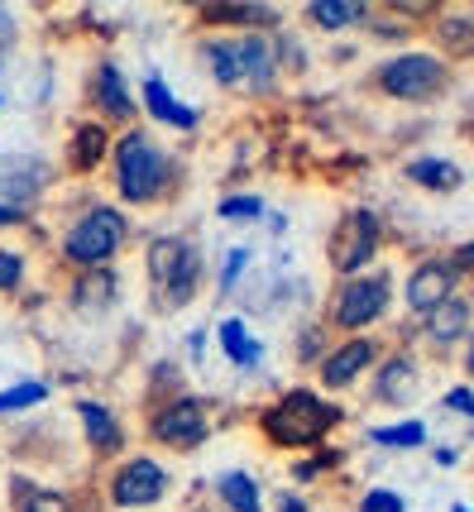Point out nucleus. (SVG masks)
Masks as SVG:
<instances>
[{"label": "nucleus", "instance_id": "33", "mask_svg": "<svg viewBox=\"0 0 474 512\" xmlns=\"http://www.w3.org/2000/svg\"><path fill=\"white\" fill-rule=\"evenodd\" d=\"M20 221H24V211H20V206L0 201V225H20Z\"/></svg>", "mask_w": 474, "mask_h": 512}, {"label": "nucleus", "instance_id": "30", "mask_svg": "<svg viewBox=\"0 0 474 512\" xmlns=\"http://www.w3.org/2000/svg\"><path fill=\"white\" fill-rule=\"evenodd\" d=\"M259 211H264L259 197H226L221 201V216H226V221H235V216H259Z\"/></svg>", "mask_w": 474, "mask_h": 512}, {"label": "nucleus", "instance_id": "27", "mask_svg": "<svg viewBox=\"0 0 474 512\" xmlns=\"http://www.w3.org/2000/svg\"><path fill=\"white\" fill-rule=\"evenodd\" d=\"M44 398H48L44 383H15V388L0 393V412H24V407H39Z\"/></svg>", "mask_w": 474, "mask_h": 512}, {"label": "nucleus", "instance_id": "32", "mask_svg": "<svg viewBox=\"0 0 474 512\" xmlns=\"http://www.w3.org/2000/svg\"><path fill=\"white\" fill-rule=\"evenodd\" d=\"M245 259H249V249H235L226 259V268H221V288H230L235 278H240V268H245Z\"/></svg>", "mask_w": 474, "mask_h": 512}, {"label": "nucleus", "instance_id": "36", "mask_svg": "<svg viewBox=\"0 0 474 512\" xmlns=\"http://www.w3.org/2000/svg\"><path fill=\"white\" fill-rule=\"evenodd\" d=\"M470 374H474V345H470Z\"/></svg>", "mask_w": 474, "mask_h": 512}, {"label": "nucleus", "instance_id": "26", "mask_svg": "<svg viewBox=\"0 0 474 512\" xmlns=\"http://www.w3.org/2000/svg\"><path fill=\"white\" fill-rule=\"evenodd\" d=\"M20 512H72V503L63 493L39 489V484H24L20 489Z\"/></svg>", "mask_w": 474, "mask_h": 512}, {"label": "nucleus", "instance_id": "3", "mask_svg": "<svg viewBox=\"0 0 474 512\" xmlns=\"http://www.w3.org/2000/svg\"><path fill=\"white\" fill-rule=\"evenodd\" d=\"M149 278H154L158 297L168 302V307H182V302H192V292H197V278H202V259H197V249L178 240V235H158L149 240Z\"/></svg>", "mask_w": 474, "mask_h": 512}, {"label": "nucleus", "instance_id": "4", "mask_svg": "<svg viewBox=\"0 0 474 512\" xmlns=\"http://www.w3.org/2000/svg\"><path fill=\"white\" fill-rule=\"evenodd\" d=\"M120 245H125V216L120 211H111V206H96V211H87L82 221L72 225L68 235H63V254H68V264L77 268H106L120 254Z\"/></svg>", "mask_w": 474, "mask_h": 512}, {"label": "nucleus", "instance_id": "13", "mask_svg": "<svg viewBox=\"0 0 474 512\" xmlns=\"http://www.w3.org/2000/svg\"><path fill=\"white\" fill-rule=\"evenodd\" d=\"M115 302V273L111 268H91L72 283V307L77 312H106Z\"/></svg>", "mask_w": 474, "mask_h": 512}, {"label": "nucleus", "instance_id": "35", "mask_svg": "<svg viewBox=\"0 0 474 512\" xmlns=\"http://www.w3.org/2000/svg\"><path fill=\"white\" fill-rule=\"evenodd\" d=\"M455 264H465V268H474V245H460V249H455Z\"/></svg>", "mask_w": 474, "mask_h": 512}, {"label": "nucleus", "instance_id": "23", "mask_svg": "<svg viewBox=\"0 0 474 512\" xmlns=\"http://www.w3.org/2000/svg\"><path fill=\"white\" fill-rule=\"evenodd\" d=\"M221 350H226V355L235 359L240 369L259 364V355H264V350H259V340H249L240 321H221Z\"/></svg>", "mask_w": 474, "mask_h": 512}, {"label": "nucleus", "instance_id": "5", "mask_svg": "<svg viewBox=\"0 0 474 512\" xmlns=\"http://www.w3.org/2000/svg\"><path fill=\"white\" fill-rule=\"evenodd\" d=\"M379 87L398 101H431L446 87V63L431 58V53H403V58L379 67Z\"/></svg>", "mask_w": 474, "mask_h": 512}, {"label": "nucleus", "instance_id": "34", "mask_svg": "<svg viewBox=\"0 0 474 512\" xmlns=\"http://www.w3.org/2000/svg\"><path fill=\"white\" fill-rule=\"evenodd\" d=\"M278 512H307V503H302V498H293V493H283V503H278Z\"/></svg>", "mask_w": 474, "mask_h": 512}, {"label": "nucleus", "instance_id": "7", "mask_svg": "<svg viewBox=\"0 0 474 512\" xmlns=\"http://www.w3.org/2000/svg\"><path fill=\"white\" fill-rule=\"evenodd\" d=\"M384 307H388V278H350L345 288H340V297H336V326L340 331H364L369 321H379L384 316Z\"/></svg>", "mask_w": 474, "mask_h": 512}, {"label": "nucleus", "instance_id": "37", "mask_svg": "<svg viewBox=\"0 0 474 512\" xmlns=\"http://www.w3.org/2000/svg\"><path fill=\"white\" fill-rule=\"evenodd\" d=\"M451 512H470V508H460V503H455V508H451Z\"/></svg>", "mask_w": 474, "mask_h": 512}, {"label": "nucleus", "instance_id": "16", "mask_svg": "<svg viewBox=\"0 0 474 512\" xmlns=\"http://www.w3.org/2000/svg\"><path fill=\"white\" fill-rule=\"evenodd\" d=\"M403 173H407V182H417L427 192H455L460 187V168L446 163V158H412Z\"/></svg>", "mask_w": 474, "mask_h": 512}, {"label": "nucleus", "instance_id": "28", "mask_svg": "<svg viewBox=\"0 0 474 512\" xmlns=\"http://www.w3.org/2000/svg\"><path fill=\"white\" fill-rule=\"evenodd\" d=\"M24 278V254L15 249H0V292H15Z\"/></svg>", "mask_w": 474, "mask_h": 512}, {"label": "nucleus", "instance_id": "19", "mask_svg": "<svg viewBox=\"0 0 474 512\" xmlns=\"http://www.w3.org/2000/svg\"><path fill=\"white\" fill-rule=\"evenodd\" d=\"M202 58L211 63V77L221 87H240V48H235V39H206Z\"/></svg>", "mask_w": 474, "mask_h": 512}, {"label": "nucleus", "instance_id": "15", "mask_svg": "<svg viewBox=\"0 0 474 512\" xmlns=\"http://www.w3.org/2000/svg\"><path fill=\"white\" fill-rule=\"evenodd\" d=\"M144 106H149V115H154V120H163V125H178V130H192V125H197V111L178 106V101H173V91L163 87L158 77H149V82H144Z\"/></svg>", "mask_w": 474, "mask_h": 512}, {"label": "nucleus", "instance_id": "24", "mask_svg": "<svg viewBox=\"0 0 474 512\" xmlns=\"http://www.w3.org/2000/svg\"><path fill=\"white\" fill-rule=\"evenodd\" d=\"M369 10L364 5H326V0H316V5H307V20L321 24V29H345V24H360Z\"/></svg>", "mask_w": 474, "mask_h": 512}, {"label": "nucleus", "instance_id": "9", "mask_svg": "<svg viewBox=\"0 0 474 512\" xmlns=\"http://www.w3.org/2000/svg\"><path fill=\"white\" fill-rule=\"evenodd\" d=\"M154 441H163V446H173V450H192V446H202L206 441V412H202V402H192V398H178V402H168L163 412H154Z\"/></svg>", "mask_w": 474, "mask_h": 512}, {"label": "nucleus", "instance_id": "11", "mask_svg": "<svg viewBox=\"0 0 474 512\" xmlns=\"http://www.w3.org/2000/svg\"><path fill=\"white\" fill-rule=\"evenodd\" d=\"M374 359H379V345H374V340H364V335L360 340H345L340 350H331V355L321 359V383H326V388H350Z\"/></svg>", "mask_w": 474, "mask_h": 512}, {"label": "nucleus", "instance_id": "29", "mask_svg": "<svg viewBox=\"0 0 474 512\" xmlns=\"http://www.w3.org/2000/svg\"><path fill=\"white\" fill-rule=\"evenodd\" d=\"M360 512H403V498L393 489H369L364 493V503H360Z\"/></svg>", "mask_w": 474, "mask_h": 512}, {"label": "nucleus", "instance_id": "25", "mask_svg": "<svg viewBox=\"0 0 474 512\" xmlns=\"http://www.w3.org/2000/svg\"><path fill=\"white\" fill-rule=\"evenodd\" d=\"M369 441H379V446H422V441H427V426L422 422L374 426V431H369Z\"/></svg>", "mask_w": 474, "mask_h": 512}, {"label": "nucleus", "instance_id": "12", "mask_svg": "<svg viewBox=\"0 0 474 512\" xmlns=\"http://www.w3.org/2000/svg\"><path fill=\"white\" fill-rule=\"evenodd\" d=\"M240 48V87H254V91H269L273 82V58H269V44L259 39V34H245V39H235Z\"/></svg>", "mask_w": 474, "mask_h": 512}, {"label": "nucleus", "instance_id": "20", "mask_svg": "<svg viewBox=\"0 0 474 512\" xmlns=\"http://www.w3.org/2000/svg\"><path fill=\"white\" fill-rule=\"evenodd\" d=\"M412 369H417V364H412L407 355H393L384 369H379V379H374V398L379 402H403L407 388H412Z\"/></svg>", "mask_w": 474, "mask_h": 512}, {"label": "nucleus", "instance_id": "22", "mask_svg": "<svg viewBox=\"0 0 474 512\" xmlns=\"http://www.w3.org/2000/svg\"><path fill=\"white\" fill-rule=\"evenodd\" d=\"M101 154H106V130L101 125H77V134H72V168L91 173L101 163Z\"/></svg>", "mask_w": 474, "mask_h": 512}, {"label": "nucleus", "instance_id": "6", "mask_svg": "<svg viewBox=\"0 0 474 512\" xmlns=\"http://www.w3.org/2000/svg\"><path fill=\"white\" fill-rule=\"evenodd\" d=\"M374 249H379V216H374V211H350V216L336 225L326 254H331V268H336V273L355 278V273L374 259Z\"/></svg>", "mask_w": 474, "mask_h": 512}, {"label": "nucleus", "instance_id": "31", "mask_svg": "<svg viewBox=\"0 0 474 512\" xmlns=\"http://www.w3.org/2000/svg\"><path fill=\"white\" fill-rule=\"evenodd\" d=\"M446 407H455L460 417H474V393L470 388H451V393H446Z\"/></svg>", "mask_w": 474, "mask_h": 512}, {"label": "nucleus", "instance_id": "17", "mask_svg": "<svg viewBox=\"0 0 474 512\" xmlns=\"http://www.w3.org/2000/svg\"><path fill=\"white\" fill-rule=\"evenodd\" d=\"M465 326H470V307H465L460 297H446L436 312H427V335L436 340V345H451V340H460V335H465Z\"/></svg>", "mask_w": 474, "mask_h": 512}, {"label": "nucleus", "instance_id": "18", "mask_svg": "<svg viewBox=\"0 0 474 512\" xmlns=\"http://www.w3.org/2000/svg\"><path fill=\"white\" fill-rule=\"evenodd\" d=\"M216 493H221V503H226L230 512H259L264 508V493H259V484L249 479V474H221V484H216Z\"/></svg>", "mask_w": 474, "mask_h": 512}, {"label": "nucleus", "instance_id": "14", "mask_svg": "<svg viewBox=\"0 0 474 512\" xmlns=\"http://www.w3.org/2000/svg\"><path fill=\"white\" fill-rule=\"evenodd\" d=\"M77 417H82V426H87V441L96 450H120V426H115V412L106 407V402L82 398V402H77Z\"/></svg>", "mask_w": 474, "mask_h": 512}, {"label": "nucleus", "instance_id": "1", "mask_svg": "<svg viewBox=\"0 0 474 512\" xmlns=\"http://www.w3.org/2000/svg\"><path fill=\"white\" fill-rule=\"evenodd\" d=\"M336 422H340V407L321 402L307 388H293V393H283L264 412V436H269L273 446L297 450V446H316Z\"/></svg>", "mask_w": 474, "mask_h": 512}, {"label": "nucleus", "instance_id": "10", "mask_svg": "<svg viewBox=\"0 0 474 512\" xmlns=\"http://www.w3.org/2000/svg\"><path fill=\"white\" fill-rule=\"evenodd\" d=\"M446 297H455V264L446 259H427V264L412 268V278H407V307L417 316L436 312Z\"/></svg>", "mask_w": 474, "mask_h": 512}, {"label": "nucleus", "instance_id": "8", "mask_svg": "<svg viewBox=\"0 0 474 512\" xmlns=\"http://www.w3.org/2000/svg\"><path fill=\"white\" fill-rule=\"evenodd\" d=\"M163 489H168V474L158 469V460L139 455L130 465H120V474L111 479V503L115 508H149L163 498Z\"/></svg>", "mask_w": 474, "mask_h": 512}, {"label": "nucleus", "instance_id": "21", "mask_svg": "<svg viewBox=\"0 0 474 512\" xmlns=\"http://www.w3.org/2000/svg\"><path fill=\"white\" fill-rule=\"evenodd\" d=\"M96 101H101L111 115L135 111V106H130V91H125V77H120V67L115 63H101V72H96Z\"/></svg>", "mask_w": 474, "mask_h": 512}, {"label": "nucleus", "instance_id": "2", "mask_svg": "<svg viewBox=\"0 0 474 512\" xmlns=\"http://www.w3.org/2000/svg\"><path fill=\"white\" fill-rule=\"evenodd\" d=\"M115 173H120V197L125 201H154L163 197L173 163L144 130H130L115 144Z\"/></svg>", "mask_w": 474, "mask_h": 512}]
</instances>
